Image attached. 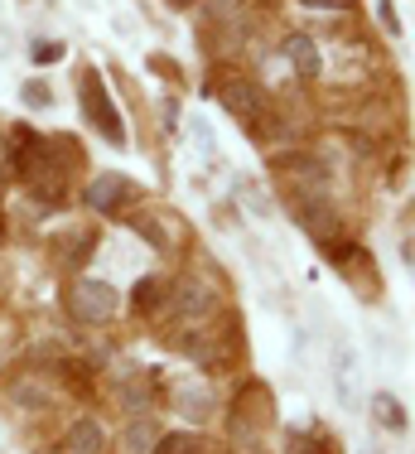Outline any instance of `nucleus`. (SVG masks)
Listing matches in <instances>:
<instances>
[{
  "instance_id": "nucleus-1",
  "label": "nucleus",
  "mask_w": 415,
  "mask_h": 454,
  "mask_svg": "<svg viewBox=\"0 0 415 454\" xmlns=\"http://www.w3.org/2000/svg\"><path fill=\"white\" fill-rule=\"evenodd\" d=\"M78 102H82V116H87V126H92V131L102 136L106 145L126 150V121H121V112H116L112 92H106L102 73H92V68H87L82 78H78Z\"/></svg>"
},
{
  "instance_id": "nucleus-2",
  "label": "nucleus",
  "mask_w": 415,
  "mask_h": 454,
  "mask_svg": "<svg viewBox=\"0 0 415 454\" xmlns=\"http://www.w3.org/2000/svg\"><path fill=\"white\" fill-rule=\"evenodd\" d=\"M116 309H121V300H116V290L106 286V280H73L68 290V315L78 324H92V329H102V324L116 319Z\"/></svg>"
},
{
  "instance_id": "nucleus-3",
  "label": "nucleus",
  "mask_w": 415,
  "mask_h": 454,
  "mask_svg": "<svg viewBox=\"0 0 415 454\" xmlns=\"http://www.w3.org/2000/svg\"><path fill=\"white\" fill-rule=\"evenodd\" d=\"M0 402L15 411V416H39V411L59 406V387H53V377H43V372H15L5 387H0Z\"/></svg>"
},
{
  "instance_id": "nucleus-4",
  "label": "nucleus",
  "mask_w": 415,
  "mask_h": 454,
  "mask_svg": "<svg viewBox=\"0 0 415 454\" xmlns=\"http://www.w3.org/2000/svg\"><path fill=\"white\" fill-rule=\"evenodd\" d=\"M294 218H300V227L314 237V242H333V237L343 232L338 208H333V199L324 189H300V199H294Z\"/></svg>"
},
{
  "instance_id": "nucleus-5",
  "label": "nucleus",
  "mask_w": 415,
  "mask_h": 454,
  "mask_svg": "<svg viewBox=\"0 0 415 454\" xmlns=\"http://www.w3.org/2000/svg\"><path fill=\"white\" fill-rule=\"evenodd\" d=\"M169 309L184 324H199V319H208L217 309V286H213V280H203V276H179L169 286Z\"/></svg>"
},
{
  "instance_id": "nucleus-6",
  "label": "nucleus",
  "mask_w": 415,
  "mask_h": 454,
  "mask_svg": "<svg viewBox=\"0 0 415 454\" xmlns=\"http://www.w3.org/2000/svg\"><path fill=\"white\" fill-rule=\"evenodd\" d=\"M270 169H276L280 179H290L294 189H324V184H329V165H324L319 155H309V150H280V155L270 160Z\"/></svg>"
},
{
  "instance_id": "nucleus-7",
  "label": "nucleus",
  "mask_w": 415,
  "mask_h": 454,
  "mask_svg": "<svg viewBox=\"0 0 415 454\" xmlns=\"http://www.w3.org/2000/svg\"><path fill=\"white\" fill-rule=\"evenodd\" d=\"M333 387H338V402H343L348 411L357 406V377H363V363H357L353 343L343 339V333H333Z\"/></svg>"
},
{
  "instance_id": "nucleus-8",
  "label": "nucleus",
  "mask_w": 415,
  "mask_h": 454,
  "mask_svg": "<svg viewBox=\"0 0 415 454\" xmlns=\"http://www.w3.org/2000/svg\"><path fill=\"white\" fill-rule=\"evenodd\" d=\"M130 193H136V184H130L126 175H116V169H106V175H97L82 189V199H87V208H92V213H116Z\"/></svg>"
},
{
  "instance_id": "nucleus-9",
  "label": "nucleus",
  "mask_w": 415,
  "mask_h": 454,
  "mask_svg": "<svg viewBox=\"0 0 415 454\" xmlns=\"http://www.w3.org/2000/svg\"><path fill=\"white\" fill-rule=\"evenodd\" d=\"M213 92H217V102H223L232 116H242V121H251V116L261 112L256 78H223V82H213Z\"/></svg>"
},
{
  "instance_id": "nucleus-10",
  "label": "nucleus",
  "mask_w": 415,
  "mask_h": 454,
  "mask_svg": "<svg viewBox=\"0 0 415 454\" xmlns=\"http://www.w3.org/2000/svg\"><path fill=\"white\" fill-rule=\"evenodd\" d=\"M280 53H286V63L300 73V78H319L324 73L319 44H314V35H304V29H290V35L280 39Z\"/></svg>"
},
{
  "instance_id": "nucleus-11",
  "label": "nucleus",
  "mask_w": 415,
  "mask_h": 454,
  "mask_svg": "<svg viewBox=\"0 0 415 454\" xmlns=\"http://www.w3.org/2000/svg\"><path fill=\"white\" fill-rule=\"evenodd\" d=\"M68 450L73 454H102L106 450V430H102V420H92V416H78L68 426Z\"/></svg>"
},
{
  "instance_id": "nucleus-12",
  "label": "nucleus",
  "mask_w": 415,
  "mask_h": 454,
  "mask_svg": "<svg viewBox=\"0 0 415 454\" xmlns=\"http://www.w3.org/2000/svg\"><path fill=\"white\" fill-rule=\"evenodd\" d=\"M372 416H377L381 430H391V435H401V430L411 426V420H406V406H401L391 392H372Z\"/></svg>"
},
{
  "instance_id": "nucleus-13",
  "label": "nucleus",
  "mask_w": 415,
  "mask_h": 454,
  "mask_svg": "<svg viewBox=\"0 0 415 454\" xmlns=\"http://www.w3.org/2000/svg\"><path fill=\"white\" fill-rule=\"evenodd\" d=\"M130 227H136V232L145 237L155 252H169V247H174V232L165 227V218H160V213H136V218H130Z\"/></svg>"
},
{
  "instance_id": "nucleus-14",
  "label": "nucleus",
  "mask_w": 415,
  "mask_h": 454,
  "mask_svg": "<svg viewBox=\"0 0 415 454\" xmlns=\"http://www.w3.org/2000/svg\"><path fill=\"white\" fill-rule=\"evenodd\" d=\"M160 295H169V280L145 276V280L136 286V309H140V315H155V309H160Z\"/></svg>"
},
{
  "instance_id": "nucleus-15",
  "label": "nucleus",
  "mask_w": 415,
  "mask_h": 454,
  "mask_svg": "<svg viewBox=\"0 0 415 454\" xmlns=\"http://www.w3.org/2000/svg\"><path fill=\"white\" fill-rule=\"evenodd\" d=\"M237 193H242V203L256 213V218H270V213H276V203L266 199V189H261L256 179H242V184H237Z\"/></svg>"
},
{
  "instance_id": "nucleus-16",
  "label": "nucleus",
  "mask_w": 415,
  "mask_h": 454,
  "mask_svg": "<svg viewBox=\"0 0 415 454\" xmlns=\"http://www.w3.org/2000/svg\"><path fill=\"white\" fill-rule=\"evenodd\" d=\"M20 102L35 106V112H43V106H53V88L43 78H25V82H20Z\"/></svg>"
},
{
  "instance_id": "nucleus-17",
  "label": "nucleus",
  "mask_w": 415,
  "mask_h": 454,
  "mask_svg": "<svg viewBox=\"0 0 415 454\" xmlns=\"http://www.w3.org/2000/svg\"><path fill=\"white\" fill-rule=\"evenodd\" d=\"M155 454H203V440L199 435H165L155 445Z\"/></svg>"
},
{
  "instance_id": "nucleus-18",
  "label": "nucleus",
  "mask_w": 415,
  "mask_h": 454,
  "mask_svg": "<svg viewBox=\"0 0 415 454\" xmlns=\"http://www.w3.org/2000/svg\"><path fill=\"white\" fill-rule=\"evenodd\" d=\"M126 445H130V454H150V445H155V430H150V420H130Z\"/></svg>"
},
{
  "instance_id": "nucleus-19",
  "label": "nucleus",
  "mask_w": 415,
  "mask_h": 454,
  "mask_svg": "<svg viewBox=\"0 0 415 454\" xmlns=\"http://www.w3.org/2000/svg\"><path fill=\"white\" fill-rule=\"evenodd\" d=\"M290 454H329V445L314 435H290Z\"/></svg>"
},
{
  "instance_id": "nucleus-20",
  "label": "nucleus",
  "mask_w": 415,
  "mask_h": 454,
  "mask_svg": "<svg viewBox=\"0 0 415 454\" xmlns=\"http://www.w3.org/2000/svg\"><path fill=\"white\" fill-rule=\"evenodd\" d=\"M63 59V44H35V63H53Z\"/></svg>"
},
{
  "instance_id": "nucleus-21",
  "label": "nucleus",
  "mask_w": 415,
  "mask_h": 454,
  "mask_svg": "<svg viewBox=\"0 0 415 454\" xmlns=\"http://www.w3.org/2000/svg\"><path fill=\"white\" fill-rule=\"evenodd\" d=\"M300 5H314V10H353L357 0H300Z\"/></svg>"
},
{
  "instance_id": "nucleus-22",
  "label": "nucleus",
  "mask_w": 415,
  "mask_h": 454,
  "mask_svg": "<svg viewBox=\"0 0 415 454\" xmlns=\"http://www.w3.org/2000/svg\"><path fill=\"white\" fill-rule=\"evenodd\" d=\"M377 15H381V25H387V29H391V35H396V29H401V25H396V10H391V5H387V0H381V5H377Z\"/></svg>"
},
{
  "instance_id": "nucleus-23",
  "label": "nucleus",
  "mask_w": 415,
  "mask_h": 454,
  "mask_svg": "<svg viewBox=\"0 0 415 454\" xmlns=\"http://www.w3.org/2000/svg\"><path fill=\"white\" fill-rule=\"evenodd\" d=\"M165 5H174V10H189V5H193V0H165Z\"/></svg>"
},
{
  "instance_id": "nucleus-24",
  "label": "nucleus",
  "mask_w": 415,
  "mask_h": 454,
  "mask_svg": "<svg viewBox=\"0 0 415 454\" xmlns=\"http://www.w3.org/2000/svg\"><path fill=\"white\" fill-rule=\"evenodd\" d=\"M357 454H387V450H372V445H367V450H357Z\"/></svg>"
}]
</instances>
